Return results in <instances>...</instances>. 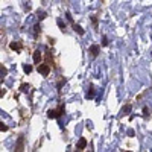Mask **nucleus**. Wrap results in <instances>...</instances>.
<instances>
[{
    "instance_id": "obj_16",
    "label": "nucleus",
    "mask_w": 152,
    "mask_h": 152,
    "mask_svg": "<svg viewBox=\"0 0 152 152\" xmlns=\"http://www.w3.org/2000/svg\"><path fill=\"white\" fill-rule=\"evenodd\" d=\"M56 21H58V26H59L62 31H64V29H66V23H62V20H61V18H58Z\"/></svg>"
},
{
    "instance_id": "obj_6",
    "label": "nucleus",
    "mask_w": 152,
    "mask_h": 152,
    "mask_svg": "<svg viewBox=\"0 0 152 152\" xmlns=\"http://www.w3.org/2000/svg\"><path fill=\"white\" fill-rule=\"evenodd\" d=\"M9 47L12 49V50H15V52H20V50H21V43H11L9 44Z\"/></svg>"
},
{
    "instance_id": "obj_3",
    "label": "nucleus",
    "mask_w": 152,
    "mask_h": 152,
    "mask_svg": "<svg viewBox=\"0 0 152 152\" xmlns=\"http://www.w3.org/2000/svg\"><path fill=\"white\" fill-rule=\"evenodd\" d=\"M23 146H24V138H23V135H20L18 140H17V145H15V151L17 152L23 151Z\"/></svg>"
},
{
    "instance_id": "obj_9",
    "label": "nucleus",
    "mask_w": 152,
    "mask_h": 152,
    "mask_svg": "<svg viewBox=\"0 0 152 152\" xmlns=\"http://www.w3.org/2000/svg\"><path fill=\"white\" fill-rule=\"evenodd\" d=\"M40 32H41V26H40V24H35V26H34V37L37 38L38 35H40Z\"/></svg>"
},
{
    "instance_id": "obj_19",
    "label": "nucleus",
    "mask_w": 152,
    "mask_h": 152,
    "mask_svg": "<svg viewBox=\"0 0 152 152\" xmlns=\"http://www.w3.org/2000/svg\"><path fill=\"white\" fill-rule=\"evenodd\" d=\"M91 21H93V24H94V28H97V17H96V15L91 17Z\"/></svg>"
},
{
    "instance_id": "obj_20",
    "label": "nucleus",
    "mask_w": 152,
    "mask_h": 152,
    "mask_svg": "<svg viewBox=\"0 0 152 152\" xmlns=\"http://www.w3.org/2000/svg\"><path fill=\"white\" fill-rule=\"evenodd\" d=\"M102 46H108V38H107V37L102 38Z\"/></svg>"
},
{
    "instance_id": "obj_17",
    "label": "nucleus",
    "mask_w": 152,
    "mask_h": 152,
    "mask_svg": "<svg viewBox=\"0 0 152 152\" xmlns=\"http://www.w3.org/2000/svg\"><path fill=\"white\" fill-rule=\"evenodd\" d=\"M0 131H8V126L3 122H0Z\"/></svg>"
},
{
    "instance_id": "obj_5",
    "label": "nucleus",
    "mask_w": 152,
    "mask_h": 152,
    "mask_svg": "<svg viewBox=\"0 0 152 152\" xmlns=\"http://www.w3.org/2000/svg\"><path fill=\"white\" fill-rule=\"evenodd\" d=\"M40 61H41V52H40V50H35V52H34V62L38 64Z\"/></svg>"
},
{
    "instance_id": "obj_12",
    "label": "nucleus",
    "mask_w": 152,
    "mask_h": 152,
    "mask_svg": "<svg viewBox=\"0 0 152 152\" xmlns=\"http://www.w3.org/2000/svg\"><path fill=\"white\" fill-rule=\"evenodd\" d=\"M93 97H94V87L91 85L90 87V91L87 93V99H93Z\"/></svg>"
},
{
    "instance_id": "obj_13",
    "label": "nucleus",
    "mask_w": 152,
    "mask_h": 152,
    "mask_svg": "<svg viewBox=\"0 0 152 152\" xmlns=\"http://www.w3.org/2000/svg\"><path fill=\"white\" fill-rule=\"evenodd\" d=\"M5 75H8V69H5L3 66H0V79H2Z\"/></svg>"
},
{
    "instance_id": "obj_4",
    "label": "nucleus",
    "mask_w": 152,
    "mask_h": 152,
    "mask_svg": "<svg viewBox=\"0 0 152 152\" xmlns=\"http://www.w3.org/2000/svg\"><path fill=\"white\" fill-rule=\"evenodd\" d=\"M85 148H87V140H85L84 137H81L79 142H78V145H76V149H78V151H82V149H85Z\"/></svg>"
},
{
    "instance_id": "obj_21",
    "label": "nucleus",
    "mask_w": 152,
    "mask_h": 152,
    "mask_svg": "<svg viewBox=\"0 0 152 152\" xmlns=\"http://www.w3.org/2000/svg\"><path fill=\"white\" fill-rule=\"evenodd\" d=\"M128 135H129V137H134V131L129 129V131H128Z\"/></svg>"
},
{
    "instance_id": "obj_15",
    "label": "nucleus",
    "mask_w": 152,
    "mask_h": 152,
    "mask_svg": "<svg viewBox=\"0 0 152 152\" xmlns=\"http://www.w3.org/2000/svg\"><path fill=\"white\" fill-rule=\"evenodd\" d=\"M151 116V110L148 107H143V117H149Z\"/></svg>"
},
{
    "instance_id": "obj_8",
    "label": "nucleus",
    "mask_w": 152,
    "mask_h": 152,
    "mask_svg": "<svg viewBox=\"0 0 152 152\" xmlns=\"http://www.w3.org/2000/svg\"><path fill=\"white\" fill-rule=\"evenodd\" d=\"M73 29H75V32H78L79 35H84V34H85V31L79 26V24H73Z\"/></svg>"
},
{
    "instance_id": "obj_1",
    "label": "nucleus",
    "mask_w": 152,
    "mask_h": 152,
    "mask_svg": "<svg viewBox=\"0 0 152 152\" xmlns=\"http://www.w3.org/2000/svg\"><path fill=\"white\" fill-rule=\"evenodd\" d=\"M38 73H41L43 76H49V73H50V66H49V64H40V66H38Z\"/></svg>"
},
{
    "instance_id": "obj_7",
    "label": "nucleus",
    "mask_w": 152,
    "mask_h": 152,
    "mask_svg": "<svg viewBox=\"0 0 152 152\" xmlns=\"http://www.w3.org/2000/svg\"><path fill=\"white\" fill-rule=\"evenodd\" d=\"M47 117H49V119H58L56 110H49V111H47Z\"/></svg>"
},
{
    "instance_id": "obj_14",
    "label": "nucleus",
    "mask_w": 152,
    "mask_h": 152,
    "mask_svg": "<svg viewBox=\"0 0 152 152\" xmlns=\"http://www.w3.org/2000/svg\"><path fill=\"white\" fill-rule=\"evenodd\" d=\"M20 90H21V93H28V91H29V85H28V84H21Z\"/></svg>"
},
{
    "instance_id": "obj_2",
    "label": "nucleus",
    "mask_w": 152,
    "mask_h": 152,
    "mask_svg": "<svg viewBox=\"0 0 152 152\" xmlns=\"http://www.w3.org/2000/svg\"><path fill=\"white\" fill-rule=\"evenodd\" d=\"M90 52H91V56L96 58V56L99 55V52H100V46H99V44H93V46L90 47Z\"/></svg>"
},
{
    "instance_id": "obj_18",
    "label": "nucleus",
    "mask_w": 152,
    "mask_h": 152,
    "mask_svg": "<svg viewBox=\"0 0 152 152\" xmlns=\"http://www.w3.org/2000/svg\"><path fill=\"white\" fill-rule=\"evenodd\" d=\"M23 70L26 72V73H31V72H32V66H24V67H23Z\"/></svg>"
},
{
    "instance_id": "obj_22",
    "label": "nucleus",
    "mask_w": 152,
    "mask_h": 152,
    "mask_svg": "<svg viewBox=\"0 0 152 152\" xmlns=\"http://www.w3.org/2000/svg\"><path fill=\"white\" fill-rule=\"evenodd\" d=\"M5 94V90H3V88H0V97H2Z\"/></svg>"
},
{
    "instance_id": "obj_11",
    "label": "nucleus",
    "mask_w": 152,
    "mask_h": 152,
    "mask_svg": "<svg viewBox=\"0 0 152 152\" xmlns=\"http://www.w3.org/2000/svg\"><path fill=\"white\" fill-rule=\"evenodd\" d=\"M131 108H132V107H131V104H126V105L122 108V114H128V113L131 111Z\"/></svg>"
},
{
    "instance_id": "obj_10",
    "label": "nucleus",
    "mask_w": 152,
    "mask_h": 152,
    "mask_svg": "<svg viewBox=\"0 0 152 152\" xmlns=\"http://www.w3.org/2000/svg\"><path fill=\"white\" fill-rule=\"evenodd\" d=\"M37 17L40 18V20H44V18L47 17V14H46L44 11H40V9H38V12H37Z\"/></svg>"
}]
</instances>
